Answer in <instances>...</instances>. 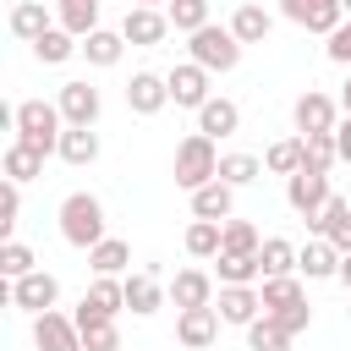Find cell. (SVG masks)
I'll return each instance as SVG.
<instances>
[{"label": "cell", "instance_id": "50", "mask_svg": "<svg viewBox=\"0 0 351 351\" xmlns=\"http://www.w3.org/2000/svg\"><path fill=\"white\" fill-rule=\"evenodd\" d=\"M340 5H346V16H351V0H340Z\"/></svg>", "mask_w": 351, "mask_h": 351}, {"label": "cell", "instance_id": "16", "mask_svg": "<svg viewBox=\"0 0 351 351\" xmlns=\"http://www.w3.org/2000/svg\"><path fill=\"white\" fill-rule=\"evenodd\" d=\"M291 121H296V132H302V137H307V132H335V126H340V121H335V99H329V93H318V88H307V93L296 99Z\"/></svg>", "mask_w": 351, "mask_h": 351}, {"label": "cell", "instance_id": "8", "mask_svg": "<svg viewBox=\"0 0 351 351\" xmlns=\"http://www.w3.org/2000/svg\"><path fill=\"white\" fill-rule=\"evenodd\" d=\"M219 324H225V318H219L214 302H208V307H181V313H176V340H181L186 351H208V346L219 340Z\"/></svg>", "mask_w": 351, "mask_h": 351}, {"label": "cell", "instance_id": "20", "mask_svg": "<svg viewBox=\"0 0 351 351\" xmlns=\"http://www.w3.org/2000/svg\"><path fill=\"white\" fill-rule=\"evenodd\" d=\"M230 208H236V186L219 176L192 192V219H230Z\"/></svg>", "mask_w": 351, "mask_h": 351}, {"label": "cell", "instance_id": "22", "mask_svg": "<svg viewBox=\"0 0 351 351\" xmlns=\"http://www.w3.org/2000/svg\"><path fill=\"white\" fill-rule=\"evenodd\" d=\"M71 55H82V38H77V33H66L60 22H55L49 33H38V38H33V60H38V66H60V60H71Z\"/></svg>", "mask_w": 351, "mask_h": 351}, {"label": "cell", "instance_id": "49", "mask_svg": "<svg viewBox=\"0 0 351 351\" xmlns=\"http://www.w3.org/2000/svg\"><path fill=\"white\" fill-rule=\"evenodd\" d=\"M132 5H170V0H132Z\"/></svg>", "mask_w": 351, "mask_h": 351}, {"label": "cell", "instance_id": "18", "mask_svg": "<svg viewBox=\"0 0 351 351\" xmlns=\"http://www.w3.org/2000/svg\"><path fill=\"white\" fill-rule=\"evenodd\" d=\"M340 258H346V252H340L329 236H313V241L296 252V269H302L307 280H335V274H340Z\"/></svg>", "mask_w": 351, "mask_h": 351}, {"label": "cell", "instance_id": "33", "mask_svg": "<svg viewBox=\"0 0 351 351\" xmlns=\"http://www.w3.org/2000/svg\"><path fill=\"white\" fill-rule=\"evenodd\" d=\"M225 247V219H192L186 225V252L192 258H219Z\"/></svg>", "mask_w": 351, "mask_h": 351}, {"label": "cell", "instance_id": "1", "mask_svg": "<svg viewBox=\"0 0 351 351\" xmlns=\"http://www.w3.org/2000/svg\"><path fill=\"white\" fill-rule=\"evenodd\" d=\"M11 126H16V143H33V148L55 154V148H60V132H66V115H60V104L22 99V104L11 110Z\"/></svg>", "mask_w": 351, "mask_h": 351}, {"label": "cell", "instance_id": "25", "mask_svg": "<svg viewBox=\"0 0 351 351\" xmlns=\"http://www.w3.org/2000/svg\"><path fill=\"white\" fill-rule=\"evenodd\" d=\"M214 274H219V285H252V280H263V263H258V252H219Z\"/></svg>", "mask_w": 351, "mask_h": 351}, {"label": "cell", "instance_id": "6", "mask_svg": "<svg viewBox=\"0 0 351 351\" xmlns=\"http://www.w3.org/2000/svg\"><path fill=\"white\" fill-rule=\"evenodd\" d=\"M11 307H22V313H49L55 302H60V280L49 274V269H33V274H22V280H11Z\"/></svg>", "mask_w": 351, "mask_h": 351}, {"label": "cell", "instance_id": "3", "mask_svg": "<svg viewBox=\"0 0 351 351\" xmlns=\"http://www.w3.org/2000/svg\"><path fill=\"white\" fill-rule=\"evenodd\" d=\"M214 176H219L214 137H203V132L181 137V148H176V186H181V192H197V186H208Z\"/></svg>", "mask_w": 351, "mask_h": 351}, {"label": "cell", "instance_id": "39", "mask_svg": "<svg viewBox=\"0 0 351 351\" xmlns=\"http://www.w3.org/2000/svg\"><path fill=\"white\" fill-rule=\"evenodd\" d=\"M263 176V159H252V154H219V181H230V186H252Z\"/></svg>", "mask_w": 351, "mask_h": 351}, {"label": "cell", "instance_id": "34", "mask_svg": "<svg viewBox=\"0 0 351 351\" xmlns=\"http://www.w3.org/2000/svg\"><path fill=\"white\" fill-rule=\"evenodd\" d=\"M258 263H263V280L296 274V247H291L285 236H263V247H258Z\"/></svg>", "mask_w": 351, "mask_h": 351}, {"label": "cell", "instance_id": "41", "mask_svg": "<svg viewBox=\"0 0 351 351\" xmlns=\"http://www.w3.org/2000/svg\"><path fill=\"white\" fill-rule=\"evenodd\" d=\"M33 263H38V258H33V247H27V241H16V236H11V241H0V274H5V280L33 274Z\"/></svg>", "mask_w": 351, "mask_h": 351}, {"label": "cell", "instance_id": "38", "mask_svg": "<svg viewBox=\"0 0 351 351\" xmlns=\"http://www.w3.org/2000/svg\"><path fill=\"white\" fill-rule=\"evenodd\" d=\"M258 291H263V313H280V307H296V302H307V296H302V280H296V274L263 280Z\"/></svg>", "mask_w": 351, "mask_h": 351}, {"label": "cell", "instance_id": "17", "mask_svg": "<svg viewBox=\"0 0 351 351\" xmlns=\"http://www.w3.org/2000/svg\"><path fill=\"white\" fill-rule=\"evenodd\" d=\"M307 230H313V236H329L340 252H351V203H346V197H329V203L307 219Z\"/></svg>", "mask_w": 351, "mask_h": 351}, {"label": "cell", "instance_id": "9", "mask_svg": "<svg viewBox=\"0 0 351 351\" xmlns=\"http://www.w3.org/2000/svg\"><path fill=\"white\" fill-rule=\"evenodd\" d=\"M280 11L296 22V27H307V33H335L340 22H346V5L340 0H280Z\"/></svg>", "mask_w": 351, "mask_h": 351}, {"label": "cell", "instance_id": "48", "mask_svg": "<svg viewBox=\"0 0 351 351\" xmlns=\"http://www.w3.org/2000/svg\"><path fill=\"white\" fill-rule=\"evenodd\" d=\"M340 104H346V115H351V77H346V88H340Z\"/></svg>", "mask_w": 351, "mask_h": 351}, {"label": "cell", "instance_id": "36", "mask_svg": "<svg viewBox=\"0 0 351 351\" xmlns=\"http://www.w3.org/2000/svg\"><path fill=\"white\" fill-rule=\"evenodd\" d=\"M247 351H291V335H285L269 313H258V318L247 324Z\"/></svg>", "mask_w": 351, "mask_h": 351}, {"label": "cell", "instance_id": "37", "mask_svg": "<svg viewBox=\"0 0 351 351\" xmlns=\"http://www.w3.org/2000/svg\"><path fill=\"white\" fill-rule=\"evenodd\" d=\"M263 170H274V176H296V170H302V132H296V137H280V143H269V154H263Z\"/></svg>", "mask_w": 351, "mask_h": 351}, {"label": "cell", "instance_id": "28", "mask_svg": "<svg viewBox=\"0 0 351 351\" xmlns=\"http://www.w3.org/2000/svg\"><path fill=\"white\" fill-rule=\"evenodd\" d=\"M55 22L77 38H88L99 27V0H55Z\"/></svg>", "mask_w": 351, "mask_h": 351}, {"label": "cell", "instance_id": "13", "mask_svg": "<svg viewBox=\"0 0 351 351\" xmlns=\"http://www.w3.org/2000/svg\"><path fill=\"white\" fill-rule=\"evenodd\" d=\"M170 104V82L159 77V71H132V82H126V110L132 115H159Z\"/></svg>", "mask_w": 351, "mask_h": 351}, {"label": "cell", "instance_id": "46", "mask_svg": "<svg viewBox=\"0 0 351 351\" xmlns=\"http://www.w3.org/2000/svg\"><path fill=\"white\" fill-rule=\"evenodd\" d=\"M335 143H340V165H351V115L335 126Z\"/></svg>", "mask_w": 351, "mask_h": 351}, {"label": "cell", "instance_id": "47", "mask_svg": "<svg viewBox=\"0 0 351 351\" xmlns=\"http://www.w3.org/2000/svg\"><path fill=\"white\" fill-rule=\"evenodd\" d=\"M335 280H340V285H346V291H351V252H346V258H340V274H335Z\"/></svg>", "mask_w": 351, "mask_h": 351}, {"label": "cell", "instance_id": "12", "mask_svg": "<svg viewBox=\"0 0 351 351\" xmlns=\"http://www.w3.org/2000/svg\"><path fill=\"white\" fill-rule=\"evenodd\" d=\"M121 33H126V44L154 49V44H165L170 16H165V5H132V11H126V22H121Z\"/></svg>", "mask_w": 351, "mask_h": 351}, {"label": "cell", "instance_id": "23", "mask_svg": "<svg viewBox=\"0 0 351 351\" xmlns=\"http://www.w3.org/2000/svg\"><path fill=\"white\" fill-rule=\"evenodd\" d=\"M236 126H241V110H236L230 99H208V104L197 110V132H203V137H236Z\"/></svg>", "mask_w": 351, "mask_h": 351}, {"label": "cell", "instance_id": "40", "mask_svg": "<svg viewBox=\"0 0 351 351\" xmlns=\"http://www.w3.org/2000/svg\"><path fill=\"white\" fill-rule=\"evenodd\" d=\"M165 16L176 33H197V27H208V0H170Z\"/></svg>", "mask_w": 351, "mask_h": 351}, {"label": "cell", "instance_id": "51", "mask_svg": "<svg viewBox=\"0 0 351 351\" xmlns=\"http://www.w3.org/2000/svg\"><path fill=\"white\" fill-rule=\"evenodd\" d=\"M346 324H351V307H346Z\"/></svg>", "mask_w": 351, "mask_h": 351}, {"label": "cell", "instance_id": "5", "mask_svg": "<svg viewBox=\"0 0 351 351\" xmlns=\"http://www.w3.org/2000/svg\"><path fill=\"white\" fill-rule=\"evenodd\" d=\"M208 66H197V60H181V66H170L165 71V82H170V104H181V110H203L214 93H208Z\"/></svg>", "mask_w": 351, "mask_h": 351}, {"label": "cell", "instance_id": "29", "mask_svg": "<svg viewBox=\"0 0 351 351\" xmlns=\"http://www.w3.org/2000/svg\"><path fill=\"white\" fill-rule=\"evenodd\" d=\"M49 27H55V22H49L44 0H16V5H11V33H16V38H27V44H33V38H38V33H49Z\"/></svg>", "mask_w": 351, "mask_h": 351}, {"label": "cell", "instance_id": "45", "mask_svg": "<svg viewBox=\"0 0 351 351\" xmlns=\"http://www.w3.org/2000/svg\"><path fill=\"white\" fill-rule=\"evenodd\" d=\"M324 55H329L335 66H351V16H346V22L335 27V33H329V44H324Z\"/></svg>", "mask_w": 351, "mask_h": 351}, {"label": "cell", "instance_id": "44", "mask_svg": "<svg viewBox=\"0 0 351 351\" xmlns=\"http://www.w3.org/2000/svg\"><path fill=\"white\" fill-rule=\"evenodd\" d=\"M269 318H274V324H280V329L296 340V335L313 324V307H307V302H296V307H280V313H269Z\"/></svg>", "mask_w": 351, "mask_h": 351}, {"label": "cell", "instance_id": "10", "mask_svg": "<svg viewBox=\"0 0 351 351\" xmlns=\"http://www.w3.org/2000/svg\"><path fill=\"white\" fill-rule=\"evenodd\" d=\"M55 104H60V115H66V126H93L99 121V110H104V99H99V88L93 82H60V93H55Z\"/></svg>", "mask_w": 351, "mask_h": 351}, {"label": "cell", "instance_id": "42", "mask_svg": "<svg viewBox=\"0 0 351 351\" xmlns=\"http://www.w3.org/2000/svg\"><path fill=\"white\" fill-rule=\"evenodd\" d=\"M258 247H263V236H258L252 219H225V247L219 252H258Z\"/></svg>", "mask_w": 351, "mask_h": 351}, {"label": "cell", "instance_id": "19", "mask_svg": "<svg viewBox=\"0 0 351 351\" xmlns=\"http://www.w3.org/2000/svg\"><path fill=\"white\" fill-rule=\"evenodd\" d=\"M126 307H132L137 318H148V313H159V307H165L159 269H137V274H126Z\"/></svg>", "mask_w": 351, "mask_h": 351}, {"label": "cell", "instance_id": "11", "mask_svg": "<svg viewBox=\"0 0 351 351\" xmlns=\"http://www.w3.org/2000/svg\"><path fill=\"white\" fill-rule=\"evenodd\" d=\"M33 346L38 351H82V329H77V318L49 307V313L33 318Z\"/></svg>", "mask_w": 351, "mask_h": 351}, {"label": "cell", "instance_id": "32", "mask_svg": "<svg viewBox=\"0 0 351 351\" xmlns=\"http://www.w3.org/2000/svg\"><path fill=\"white\" fill-rule=\"evenodd\" d=\"M302 165L329 176V170L340 165V143H335V132H307V137H302Z\"/></svg>", "mask_w": 351, "mask_h": 351}, {"label": "cell", "instance_id": "14", "mask_svg": "<svg viewBox=\"0 0 351 351\" xmlns=\"http://www.w3.org/2000/svg\"><path fill=\"white\" fill-rule=\"evenodd\" d=\"M77 329H82V351H121V329H115V318L110 313H99V307H88V302H77Z\"/></svg>", "mask_w": 351, "mask_h": 351}, {"label": "cell", "instance_id": "21", "mask_svg": "<svg viewBox=\"0 0 351 351\" xmlns=\"http://www.w3.org/2000/svg\"><path fill=\"white\" fill-rule=\"evenodd\" d=\"M170 302H176V313H181V307H208V302H214V274L181 269V274L170 280Z\"/></svg>", "mask_w": 351, "mask_h": 351}, {"label": "cell", "instance_id": "26", "mask_svg": "<svg viewBox=\"0 0 351 351\" xmlns=\"http://www.w3.org/2000/svg\"><path fill=\"white\" fill-rule=\"evenodd\" d=\"M44 159H49L44 148H33V143H11L0 165H5V181H33V176H44Z\"/></svg>", "mask_w": 351, "mask_h": 351}, {"label": "cell", "instance_id": "7", "mask_svg": "<svg viewBox=\"0 0 351 351\" xmlns=\"http://www.w3.org/2000/svg\"><path fill=\"white\" fill-rule=\"evenodd\" d=\"M329 197H335V192H329V176H324V170H307V165H302L296 176H285V203H291L302 219H313Z\"/></svg>", "mask_w": 351, "mask_h": 351}, {"label": "cell", "instance_id": "2", "mask_svg": "<svg viewBox=\"0 0 351 351\" xmlns=\"http://www.w3.org/2000/svg\"><path fill=\"white\" fill-rule=\"evenodd\" d=\"M60 236L71 241V247H99L104 241V203L93 197V192H71L66 203H60Z\"/></svg>", "mask_w": 351, "mask_h": 351}, {"label": "cell", "instance_id": "24", "mask_svg": "<svg viewBox=\"0 0 351 351\" xmlns=\"http://www.w3.org/2000/svg\"><path fill=\"white\" fill-rule=\"evenodd\" d=\"M55 154H60L66 165H77V170H82V165H93V159H99V132H93V126H66Z\"/></svg>", "mask_w": 351, "mask_h": 351}, {"label": "cell", "instance_id": "43", "mask_svg": "<svg viewBox=\"0 0 351 351\" xmlns=\"http://www.w3.org/2000/svg\"><path fill=\"white\" fill-rule=\"evenodd\" d=\"M16 214H22V181H5L0 186V236L11 241V230H16Z\"/></svg>", "mask_w": 351, "mask_h": 351}, {"label": "cell", "instance_id": "35", "mask_svg": "<svg viewBox=\"0 0 351 351\" xmlns=\"http://www.w3.org/2000/svg\"><path fill=\"white\" fill-rule=\"evenodd\" d=\"M88 263H93V274H126V263H132V247H126L121 236H104L99 247H88Z\"/></svg>", "mask_w": 351, "mask_h": 351}, {"label": "cell", "instance_id": "31", "mask_svg": "<svg viewBox=\"0 0 351 351\" xmlns=\"http://www.w3.org/2000/svg\"><path fill=\"white\" fill-rule=\"evenodd\" d=\"M82 55H88V66H115V60L126 55V33H110V27H93V33L82 38Z\"/></svg>", "mask_w": 351, "mask_h": 351}, {"label": "cell", "instance_id": "30", "mask_svg": "<svg viewBox=\"0 0 351 351\" xmlns=\"http://www.w3.org/2000/svg\"><path fill=\"white\" fill-rule=\"evenodd\" d=\"M269 27H274V16H269L263 5H252V0H247V5H236V16H230V33H236L241 44H263V38H269Z\"/></svg>", "mask_w": 351, "mask_h": 351}, {"label": "cell", "instance_id": "15", "mask_svg": "<svg viewBox=\"0 0 351 351\" xmlns=\"http://www.w3.org/2000/svg\"><path fill=\"white\" fill-rule=\"evenodd\" d=\"M214 307H219L225 324H241V329H247V324L263 313V291H258V285H219Z\"/></svg>", "mask_w": 351, "mask_h": 351}, {"label": "cell", "instance_id": "27", "mask_svg": "<svg viewBox=\"0 0 351 351\" xmlns=\"http://www.w3.org/2000/svg\"><path fill=\"white\" fill-rule=\"evenodd\" d=\"M82 302H88V307H99V313H110V318H115V313H121V307H126V280H121V274H93V285H88V291H82Z\"/></svg>", "mask_w": 351, "mask_h": 351}, {"label": "cell", "instance_id": "4", "mask_svg": "<svg viewBox=\"0 0 351 351\" xmlns=\"http://www.w3.org/2000/svg\"><path fill=\"white\" fill-rule=\"evenodd\" d=\"M186 38H192L186 49H192L197 66H208V71H236V66H241V38H236L230 27H214V22H208V27L186 33Z\"/></svg>", "mask_w": 351, "mask_h": 351}]
</instances>
